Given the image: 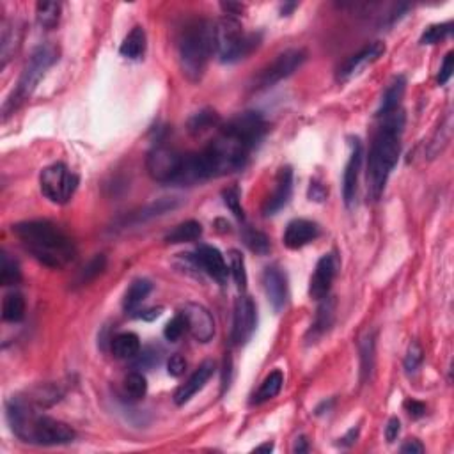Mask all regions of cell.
I'll return each instance as SVG.
<instances>
[{
	"label": "cell",
	"mask_w": 454,
	"mask_h": 454,
	"mask_svg": "<svg viewBox=\"0 0 454 454\" xmlns=\"http://www.w3.org/2000/svg\"><path fill=\"white\" fill-rule=\"evenodd\" d=\"M6 417L13 433L22 442L34 446H64L77 437L73 428L63 421L38 414L27 398H11L6 403Z\"/></svg>",
	"instance_id": "1"
},
{
	"label": "cell",
	"mask_w": 454,
	"mask_h": 454,
	"mask_svg": "<svg viewBox=\"0 0 454 454\" xmlns=\"http://www.w3.org/2000/svg\"><path fill=\"white\" fill-rule=\"evenodd\" d=\"M403 128L405 114L398 109L384 116V123L376 130L368 158V194L371 199H380L389 176L400 160Z\"/></svg>",
	"instance_id": "2"
},
{
	"label": "cell",
	"mask_w": 454,
	"mask_h": 454,
	"mask_svg": "<svg viewBox=\"0 0 454 454\" xmlns=\"http://www.w3.org/2000/svg\"><path fill=\"white\" fill-rule=\"evenodd\" d=\"M25 249L48 268H64L77 256L75 243L59 226L50 220H27L13 226Z\"/></svg>",
	"instance_id": "3"
},
{
	"label": "cell",
	"mask_w": 454,
	"mask_h": 454,
	"mask_svg": "<svg viewBox=\"0 0 454 454\" xmlns=\"http://www.w3.org/2000/svg\"><path fill=\"white\" fill-rule=\"evenodd\" d=\"M213 50L215 45L212 22L196 18L185 24L178 38V59L181 71L190 82H199L203 79Z\"/></svg>",
	"instance_id": "4"
},
{
	"label": "cell",
	"mask_w": 454,
	"mask_h": 454,
	"mask_svg": "<svg viewBox=\"0 0 454 454\" xmlns=\"http://www.w3.org/2000/svg\"><path fill=\"white\" fill-rule=\"evenodd\" d=\"M261 36L243 31L242 24L233 16H224L213 24V45L222 63H236L245 59L259 47Z\"/></svg>",
	"instance_id": "5"
},
{
	"label": "cell",
	"mask_w": 454,
	"mask_h": 454,
	"mask_svg": "<svg viewBox=\"0 0 454 454\" xmlns=\"http://www.w3.org/2000/svg\"><path fill=\"white\" fill-rule=\"evenodd\" d=\"M59 59V52L54 45H41V47L34 48V52L29 57L27 64H25L22 77L18 80V86L13 91L11 98L4 103V119L8 118L9 114L15 112L18 107L24 102H27L31 98V94L34 93V89L38 87V84L41 82V79L45 77L48 68H52L55 64V61Z\"/></svg>",
	"instance_id": "6"
},
{
	"label": "cell",
	"mask_w": 454,
	"mask_h": 454,
	"mask_svg": "<svg viewBox=\"0 0 454 454\" xmlns=\"http://www.w3.org/2000/svg\"><path fill=\"white\" fill-rule=\"evenodd\" d=\"M306 59L307 54L304 50H300V48H298V50L297 48H295V50H288L284 52V54L277 55V59H275L274 63L268 64L267 68H263V70L256 75L254 80H252L251 89L256 91V93H258V91L270 89L275 84L282 82L284 79L291 77L302 64L306 63Z\"/></svg>",
	"instance_id": "7"
},
{
	"label": "cell",
	"mask_w": 454,
	"mask_h": 454,
	"mask_svg": "<svg viewBox=\"0 0 454 454\" xmlns=\"http://www.w3.org/2000/svg\"><path fill=\"white\" fill-rule=\"evenodd\" d=\"M41 192L54 204H66L77 190L79 178L70 173L64 164H52L40 176Z\"/></svg>",
	"instance_id": "8"
},
{
	"label": "cell",
	"mask_w": 454,
	"mask_h": 454,
	"mask_svg": "<svg viewBox=\"0 0 454 454\" xmlns=\"http://www.w3.org/2000/svg\"><path fill=\"white\" fill-rule=\"evenodd\" d=\"M181 160H183V155L178 153L176 149H171L167 146H157L148 153L146 167H148L149 176L155 181L164 185H174L178 174H180Z\"/></svg>",
	"instance_id": "9"
},
{
	"label": "cell",
	"mask_w": 454,
	"mask_h": 454,
	"mask_svg": "<svg viewBox=\"0 0 454 454\" xmlns=\"http://www.w3.org/2000/svg\"><path fill=\"white\" fill-rule=\"evenodd\" d=\"M258 327V307L247 295H242L235 302V318H233V343L245 345Z\"/></svg>",
	"instance_id": "10"
},
{
	"label": "cell",
	"mask_w": 454,
	"mask_h": 454,
	"mask_svg": "<svg viewBox=\"0 0 454 454\" xmlns=\"http://www.w3.org/2000/svg\"><path fill=\"white\" fill-rule=\"evenodd\" d=\"M181 316L185 320L187 330L192 334V337L199 343H210L215 336V321L212 313L201 304L188 302L181 309Z\"/></svg>",
	"instance_id": "11"
},
{
	"label": "cell",
	"mask_w": 454,
	"mask_h": 454,
	"mask_svg": "<svg viewBox=\"0 0 454 454\" xmlns=\"http://www.w3.org/2000/svg\"><path fill=\"white\" fill-rule=\"evenodd\" d=\"M384 54L385 45L380 43V41H375V43L368 45V47L362 48L359 54L352 55V57L339 68V71H337V80H339V82H348L353 77L361 75L362 70H366V68L371 66L373 63H376Z\"/></svg>",
	"instance_id": "12"
},
{
	"label": "cell",
	"mask_w": 454,
	"mask_h": 454,
	"mask_svg": "<svg viewBox=\"0 0 454 454\" xmlns=\"http://www.w3.org/2000/svg\"><path fill=\"white\" fill-rule=\"evenodd\" d=\"M263 288H265V293H267L268 302H270V306L274 307L275 313H281L288 304L286 274L277 265L267 267L263 272Z\"/></svg>",
	"instance_id": "13"
},
{
	"label": "cell",
	"mask_w": 454,
	"mask_h": 454,
	"mask_svg": "<svg viewBox=\"0 0 454 454\" xmlns=\"http://www.w3.org/2000/svg\"><path fill=\"white\" fill-rule=\"evenodd\" d=\"M337 274V259L334 254H325L318 261L314 274L309 282V295L314 300H323L329 297L330 286Z\"/></svg>",
	"instance_id": "14"
},
{
	"label": "cell",
	"mask_w": 454,
	"mask_h": 454,
	"mask_svg": "<svg viewBox=\"0 0 454 454\" xmlns=\"http://www.w3.org/2000/svg\"><path fill=\"white\" fill-rule=\"evenodd\" d=\"M194 259H196L197 267L203 272H206L213 281H217L219 284H222V286L226 284L229 270H227L224 256L220 254L219 249L212 247V245H199Z\"/></svg>",
	"instance_id": "15"
},
{
	"label": "cell",
	"mask_w": 454,
	"mask_h": 454,
	"mask_svg": "<svg viewBox=\"0 0 454 454\" xmlns=\"http://www.w3.org/2000/svg\"><path fill=\"white\" fill-rule=\"evenodd\" d=\"M362 142L359 139L352 141V155L345 167V176H343V197H345L346 206H352L357 196V185H359V174L362 167Z\"/></svg>",
	"instance_id": "16"
},
{
	"label": "cell",
	"mask_w": 454,
	"mask_h": 454,
	"mask_svg": "<svg viewBox=\"0 0 454 454\" xmlns=\"http://www.w3.org/2000/svg\"><path fill=\"white\" fill-rule=\"evenodd\" d=\"M291 192H293V171H291V167H282L277 174L274 194L268 197V201L263 206V215L270 217L281 212L290 201Z\"/></svg>",
	"instance_id": "17"
},
{
	"label": "cell",
	"mask_w": 454,
	"mask_h": 454,
	"mask_svg": "<svg viewBox=\"0 0 454 454\" xmlns=\"http://www.w3.org/2000/svg\"><path fill=\"white\" fill-rule=\"evenodd\" d=\"M318 235H320V229L316 224L306 219H297L288 224L282 242L291 251H298V249L306 247L311 242H314Z\"/></svg>",
	"instance_id": "18"
},
{
	"label": "cell",
	"mask_w": 454,
	"mask_h": 454,
	"mask_svg": "<svg viewBox=\"0 0 454 454\" xmlns=\"http://www.w3.org/2000/svg\"><path fill=\"white\" fill-rule=\"evenodd\" d=\"M213 373H215V362H203V364L196 369V373L178 389L176 394H174V403L180 405V407L181 405H187L197 392L203 391L204 385H206L208 380L213 376Z\"/></svg>",
	"instance_id": "19"
},
{
	"label": "cell",
	"mask_w": 454,
	"mask_h": 454,
	"mask_svg": "<svg viewBox=\"0 0 454 454\" xmlns=\"http://www.w3.org/2000/svg\"><path fill=\"white\" fill-rule=\"evenodd\" d=\"M180 204L181 203L178 197H164V199H158L155 201V203L148 204L146 208H142V210H139V212L132 213V215L126 219L125 226H128V224L130 226H137V224H144L151 219H157V217H162L165 215V213L176 210Z\"/></svg>",
	"instance_id": "20"
},
{
	"label": "cell",
	"mask_w": 454,
	"mask_h": 454,
	"mask_svg": "<svg viewBox=\"0 0 454 454\" xmlns=\"http://www.w3.org/2000/svg\"><path fill=\"white\" fill-rule=\"evenodd\" d=\"M405 89H407V79H405L403 75L394 77L392 82L387 86V89H385L384 96H382V102L378 110H376V116H378V118H384V116H389V114L396 112V110L400 109Z\"/></svg>",
	"instance_id": "21"
},
{
	"label": "cell",
	"mask_w": 454,
	"mask_h": 454,
	"mask_svg": "<svg viewBox=\"0 0 454 454\" xmlns=\"http://www.w3.org/2000/svg\"><path fill=\"white\" fill-rule=\"evenodd\" d=\"M334 307H336V302L330 297L323 298V302L318 307L316 318H314V323L311 325L309 332H307V339L316 340L318 337H321L325 332H329L330 327L334 323Z\"/></svg>",
	"instance_id": "22"
},
{
	"label": "cell",
	"mask_w": 454,
	"mask_h": 454,
	"mask_svg": "<svg viewBox=\"0 0 454 454\" xmlns=\"http://www.w3.org/2000/svg\"><path fill=\"white\" fill-rule=\"evenodd\" d=\"M146 47H148V40H146L144 29L134 27L121 43L119 54L130 61H139L144 57Z\"/></svg>",
	"instance_id": "23"
},
{
	"label": "cell",
	"mask_w": 454,
	"mask_h": 454,
	"mask_svg": "<svg viewBox=\"0 0 454 454\" xmlns=\"http://www.w3.org/2000/svg\"><path fill=\"white\" fill-rule=\"evenodd\" d=\"M153 290V284L148 281V279H135L130 288L126 290L125 298H123V309L126 313H134L139 306H141L142 302L146 300L149 293Z\"/></svg>",
	"instance_id": "24"
},
{
	"label": "cell",
	"mask_w": 454,
	"mask_h": 454,
	"mask_svg": "<svg viewBox=\"0 0 454 454\" xmlns=\"http://www.w3.org/2000/svg\"><path fill=\"white\" fill-rule=\"evenodd\" d=\"M141 352V339L134 332H123L112 339V353L118 359H134Z\"/></svg>",
	"instance_id": "25"
},
{
	"label": "cell",
	"mask_w": 454,
	"mask_h": 454,
	"mask_svg": "<svg viewBox=\"0 0 454 454\" xmlns=\"http://www.w3.org/2000/svg\"><path fill=\"white\" fill-rule=\"evenodd\" d=\"M203 236V226L197 220H187V222L176 226L171 233H167L165 242L167 243H188L196 242Z\"/></svg>",
	"instance_id": "26"
},
{
	"label": "cell",
	"mask_w": 454,
	"mask_h": 454,
	"mask_svg": "<svg viewBox=\"0 0 454 454\" xmlns=\"http://www.w3.org/2000/svg\"><path fill=\"white\" fill-rule=\"evenodd\" d=\"M25 316V298L18 291L6 295L2 302V320L8 323H18Z\"/></svg>",
	"instance_id": "27"
},
{
	"label": "cell",
	"mask_w": 454,
	"mask_h": 454,
	"mask_svg": "<svg viewBox=\"0 0 454 454\" xmlns=\"http://www.w3.org/2000/svg\"><path fill=\"white\" fill-rule=\"evenodd\" d=\"M61 398H63V392H61L59 387H55V385H38L29 392L27 400L38 408H48L52 405L59 403Z\"/></svg>",
	"instance_id": "28"
},
{
	"label": "cell",
	"mask_w": 454,
	"mask_h": 454,
	"mask_svg": "<svg viewBox=\"0 0 454 454\" xmlns=\"http://www.w3.org/2000/svg\"><path fill=\"white\" fill-rule=\"evenodd\" d=\"M282 384H284V376H282V373L279 371V369H277V371H272L270 375H268L267 378L263 380L259 391L256 392L254 403L261 405V403H265V401L274 400L275 396L281 392Z\"/></svg>",
	"instance_id": "29"
},
{
	"label": "cell",
	"mask_w": 454,
	"mask_h": 454,
	"mask_svg": "<svg viewBox=\"0 0 454 454\" xmlns=\"http://www.w3.org/2000/svg\"><path fill=\"white\" fill-rule=\"evenodd\" d=\"M22 281L20 265L8 252H2L0 258V284L2 286H16Z\"/></svg>",
	"instance_id": "30"
},
{
	"label": "cell",
	"mask_w": 454,
	"mask_h": 454,
	"mask_svg": "<svg viewBox=\"0 0 454 454\" xmlns=\"http://www.w3.org/2000/svg\"><path fill=\"white\" fill-rule=\"evenodd\" d=\"M36 16L38 24L43 29H54L59 24L61 18V4L59 2H38L36 6Z\"/></svg>",
	"instance_id": "31"
},
{
	"label": "cell",
	"mask_w": 454,
	"mask_h": 454,
	"mask_svg": "<svg viewBox=\"0 0 454 454\" xmlns=\"http://www.w3.org/2000/svg\"><path fill=\"white\" fill-rule=\"evenodd\" d=\"M373 366H375V334H366L361 340V373L362 382L371 375Z\"/></svg>",
	"instance_id": "32"
},
{
	"label": "cell",
	"mask_w": 454,
	"mask_h": 454,
	"mask_svg": "<svg viewBox=\"0 0 454 454\" xmlns=\"http://www.w3.org/2000/svg\"><path fill=\"white\" fill-rule=\"evenodd\" d=\"M219 123L220 119L215 112H212V110H203V112L196 114V116L188 121V132L192 135H199L203 134V132H206V130L217 126Z\"/></svg>",
	"instance_id": "33"
},
{
	"label": "cell",
	"mask_w": 454,
	"mask_h": 454,
	"mask_svg": "<svg viewBox=\"0 0 454 454\" xmlns=\"http://www.w3.org/2000/svg\"><path fill=\"white\" fill-rule=\"evenodd\" d=\"M243 242L252 252L259 256H267L272 249L268 236L261 231H256V229H245L243 231Z\"/></svg>",
	"instance_id": "34"
},
{
	"label": "cell",
	"mask_w": 454,
	"mask_h": 454,
	"mask_svg": "<svg viewBox=\"0 0 454 454\" xmlns=\"http://www.w3.org/2000/svg\"><path fill=\"white\" fill-rule=\"evenodd\" d=\"M125 392L130 400H142L148 392V382H146L144 375L142 373H130L125 378Z\"/></svg>",
	"instance_id": "35"
},
{
	"label": "cell",
	"mask_w": 454,
	"mask_h": 454,
	"mask_svg": "<svg viewBox=\"0 0 454 454\" xmlns=\"http://www.w3.org/2000/svg\"><path fill=\"white\" fill-rule=\"evenodd\" d=\"M229 263H231L229 270H231L236 286L243 291L247 288V272H245V259H243L242 252L236 251V249L229 251Z\"/></svg>",
	"instance_id": "36"
},
{
	"label": "cell",
	"mask_w": 454,
	"mask_h": 454,
	"mask_svg": "<svg viewBox=\"0 0 454 454\" xmlns=\"http://www.w3.org/2000/svg\"><path fill=\"white\" fill-rule=\"evenodd\" d=\"M107 267V258L103 254H98L94 256L93 259H91L89 263H87L86 267L82 268V272H80L79 275V284H87V282L94 281V279L98 277L100 274H102L103 270H105Z\"/></svg>",
	"instance_id": "37"
},
{
	"label": "cell",
	"mask_w": 454,
	"mask_h": 454,
	"mask_svg": "<svg viewBox=\"0 0 454 454\" xmlns=\"http://www.w3.org/2000/svg\"><path fill=\"white\" fill-rule=\"evenodd\" d=\"M453 31V24H437L431 25L424 31V34L421 36V45H435L440 43L442 40H446L447 36Z\"/></svg>",
	"instance_id": "38"
},
{
	"label": "cell",
	"mask_w": 454,
	"mask_h": 454,
	"mask_svg": "<svg viewBox=\"0 0 454 454\" xmlns=\"http://www.w3.org/2000/svg\"><path fill=\"white\" fill-rule=\"evenodd\" d=\"M18 41L20 38H16V29L15 25L4 29V34H2V68L8 64V61L11 59V55L15 54L16 47H18Z\"/></svg>",
	"instance_id": "39"
},
{
	"label": "cell",
	"mask_w": 454,
	"mask_h": 454,
	"mask_svg": "<svg viewBox=\"0 0 454 454\" xmlns=\"http://www.w3.org/2000/svg\"><path fill=\"white\" fill-rule=\"evenodd\" d=\"M222 196H224V204L231 210L233 215H235L238 220H245V212H243L242 208V197H240L238 188L236 187L227 188V190H224Z\"/></svg>",
	"instance_id": "40"
},
{
	"label": "cell",
	"mask_w": 454,
	"mask_h": 454,
	"mask_svg": "<svg viewBox=\"0 0 454 454\" xmlns=\"http://www.w3.org/2000/svg\"><path fill=\"white\" fill-rule=\"evenodd\" d=\"M185 330H187V325H185V320L181 314H176L173 320L167 321V325L164 329V336L165 339L171 340V343H176L180 340V337L183 336Z\"/></svg>",
	"instance_id": "41"
},
{
	"label": "cell",
	"mask_w": 454,
	"mask_h": 454,
	"mask_svg": "<svg viewBox=\"0 0 454 454\" xmlns=\"http://www.w3.org/2000/svg\"><path fill=\"white\" fill-rule=\"evenodd\" d=\"M423 359H424V352L423 348H421L419 343H412L410 346H408V352H407V357H405V369H407L408 373H414L419 369V366L423 364Z\"/></svg>",
	"instance_id": "42"
},
{
	"label": "cell",
	"mask_w": 454,
	"mask_h": 454,
	"mask_svg": "<svg viewBox=\"0 0 454 454\" xmlns=\"http://www.w3.org/2000/svg\"><path fill=\"white\" fill-rule=\"evenodd\" d=\"M139 359L135 362L137 368H153V366H158L162 361V352L158 348H153V346H149L146 348L144 352H139Z\"/></svg>",
	"instance_id": "43"
},
{
	"label": "cell",
	"mask_w": 454,
	"mask_h": 454,
	"mask_svg": "<svg viewBox=\"0 0 454 454\" xmlns=\"http://www.w3.org/2000/svg\"><path fill=\"white\" fill-rule=\"evenodd\" d=\"M453 71H454V54L453 52H449V54L446 55V59H444L442 63V68H440V73H439V84L440 86H444V84L449 82V79L453 77Z\"/></svg>",
	"instance_id": "44"
},
{
	"label": "cell",
	"mask_w": 454,
	"mask_h": 454,
	"mask_svg": "<svg viewBox=\"0 0 454 454\" xmlns=\"http://www.w3.org/2000/svg\"><path fill=\"white\" fill-rule=\"evenodd\" d=\"M185 369H187V361H185L183 357L181 355H173L171 359H169L167 362V373L171 376H181L185 373Z\"/></svg>",
	"instance_id": "45"
},
{
	"label": "cell",
	"mask_w": 454,
	"mask_h": 454,
	"mask_svg": "<svg viewBox=\"0 0 454 454\" xmlns=\"http://www.w3.org/2000/svg\"><path fill=\"white\" fill-rule=\"evenodd\" d=\"M405 410H407V414L410 415L412 419H419V417H423L426 414V405L417 400H407L405 401Z\"/></svg>",
	"instance_id": "46"
},
{
	"label": "cell",
	"mask_w": 454,
	"mask_h": 454,
	"mask_svg": "<svg viewBox=\"0 0 454 454\" xmlns=\"http://www.w3.org/2000/svg\"><path fill=\"white\" fill-rule=\"evenodd\" d=\"M401 433V423L398 417H392L391 421L387 423V426H385V439H387V442H394L398 437H400Z\"/></svg>",
	"instance_id": "47"
},
{
	"label": "cell",
	"mask_w": 454,
	"mask_h": 454,
	"mask_svg": "<svg viewBox=\"0 0 454 454\" xmlns=\"http://www.w3.org/2000/svg\"><path fill=\"white\" fill-rule=\"evenodd\" d=\"M309 197H311V201H323L327 197V188L323 187L321 183H318L316 180H313L311 181Z\"/></svg>",
	"instance_id": "48"
},
{
	"label": "cell",
	"mask_w": 454,
	"mask_h": 454,
	"mask_svg": "<svg viewBox=\"0 0 454 454\" xmlns=\"http://www.w3.org/2000/svg\"><path fill=\"white\" fill-rule=\"evenodd\" d=\"M400 451H401V453H405V454H423L424 447H423V444L419 442V440L412 439V440H407V442L401 446Z\"/></svg>",
	"instance_id": "49"
},
{
	"label": "cell",
	"mask_w": 454,
	"mask_h": 454,
	"mask_svg": "<svg viewBox=\"0 0 454 454\" xmlns=\"http://www.w3.org/2000/svg\"><path fill=\"white\" fill-rule=\"evenodd\" d=\"M357 437H359V428H352V430H350L348 433H346L345 437L340 439V446H345V447L352 446V444L357 442Z\"/></svg>",
	"instance_id": "50"
},
{
	"label": "cell",
	"mask_w": 454,
	"mask_h": 454,
	"mask_svg": "<svg viewBox=\"0 0 454 454\" xmlns=\"http://www.w3.org/2000/svg\"><path fill=\"white\" fill-rule=\"evenodd\" d=\"M220 6H222V9L227 13V15H238V13L243 11V6L235 4V2H227V4L224 2V4H220Z\"/></svg>",
	"instance_id": "51"
},
{
	"label": "cell",
	"mask_w": 454,
	"mask_h": 454,
	"mask_svg": "<svg viewBox=\"0 0 454 454\" xmlns=\"http://www.w3.org/2000/svg\"><path fill=\"white\" fill-rule=\"evenodd\" d=\"M309 451V446H307V440L306 437H298L297 440H295V446H293V453H307Z\"/></svg>",
	"instance_id": "52"
},
{
	"label": "cell",
	"mask_w": 454,
	"mask_h": 454,
	"mask_svg": "<svg viewBox=\"0 0 454 454\" xmlns=\"http://www.w3.org/2000/svg\"><path fill=\"white\" fill-rule=\"evenodd\" d=\"M162 314V309H149L146 311V313L141 314L142 320H155V318H158Z\"/></svg>",
	"instance_id": "53"
},
{
	"label": "cell",
	"mask_w": 454,
	"mask_h": 454,
	"mask_svg": "<svg viewBox=\"0 0 454 454\" xmlns=\"http://www.w3.org/2000/svg\"><path fill=\"white\" fill-rule=\"evenodd\" d=\"M254 451H256V453H272V451H274V444H272V442L263 444V446L256 447Z\"/></svg>",
	"instance_id": "54"
},
{
	"label": "cell",
	"mask_w": 454,
	"mask_h": 454,
	"mask_svg": "<svg viewBox=\"0 0 454 454\" xmlns=\"http://www.w3.org/2000/svg\"><path fill=\"white\" fill-rule=\"evenodd\" d=\"M295 8H297V4H286V6H282V9H281L282 16H288V15H290L291 11H293Z\"/></svg>",
	"instance_id": "55"
}]
</instances>
